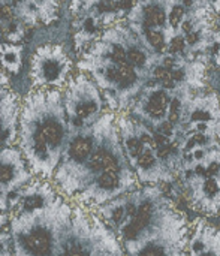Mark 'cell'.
Listing matches in <instances>:
<instances>
[{
  "label": "cell",
  "instance_id": "1",
  "mask_svg": "<svg viewBox=\"0 0 220 256\" xmlns=\"http://www.w3.org/2000/svg\"><path fill=\"white\" fill-rule=\"evenodd\" d=\"M69 135L62 93L54 88L32 92L21 105L16 146L34 177L52 182Z\"/></svg>",
  "mask_w": 220,
  "mask_h": 256
},
{
  "label": "cell",
  "instance_id": "2",
  "mask_svg": "<svg viewBox=\"0 0 220 256\" xmlns=\"http://www.w3.org/2000/svg\"><path fill=\"white\" fill-rule=\"evenodd\" d=\"M74 216V202L64 196L52 206L12 214L8 224L15 256H54L58 238Z\"/></svg>",
  "mask_w": 220,
  "mask_h": 256
},
{
  "label": "cell",
  "instance_id": "3",
  "mask_svg": "<svg viewBox=\"0 0 220 256\" xmlns=\"http://www.w3.org/2000/svg\"><path fill=\"white\" fill-rule=\"evenodd\" d=\"M63 102L70 135L90 128L105 114L104 99L99 90L82 75L69 81Z\"/></svg>",
  "mask_w": 220,
  "mask_h": 256
},
{
  "label": "cell",
  "instance_id": "4",
  "mask_svg": "<svg viewBox=\"0 0 220 256\" xmlns=\"http://www.w3.org/2000/svg\"><path fill=\"white\" fill-rule=\"evenodd\" d=\"M99 232L100 218L98 213L74 202L72 220L62 232L54 256H93L99 242Z\"/></svg>",
  "mask_w": 220,
  "mask_h": 256
},
{
  "label": "cell",
  "instance_id": "5",
  "mask_svg": "<svg viewBox=\"0 0 220 256\" xmlns=\"http://www.w3.org/2000/svg\"><path fill=\"white\" fill-rule=\"evenodd\" d=\"M141 184L130 165L106 171L98 176L72 201L87 208L96 210L100 206L140 189Z\"/></svg>",
  "mask_w": 220,
  "mask_h": 256
},
{
  "label": "cell",
  "instance_id": "6",
  "mask_svg": "<svg viewBox=\"0 0 220 256\" xmlns=\"http://www.w3.org/2000/svg\"><path fill=\"white\" fill-rule=\"evenodd\" d=\"M70 63L60 46L40 48L32 58V81L39 88L63 87L68 82Z\"/></svg>",
  "mask_w": 220,
  "mask_h": 256
},
{
  "label": "cell",
  "instance_id": "7",
  "mask_svg": "<svg viewBox=\"0 0 220 256\" xmlns=\"http://www.w3.org/2000/svg\"><path fill=\"white\" fill-rule=\"evenodd\" d=\"M189 206L206 216L220 214V178L195 177L186 172L178 176Z\"/></svg>",
  "mask_w": 220,
  "mask_h": 256
},
{
  "label": "cell",
  "instance_id": "8",
  "mask_svg": "<svg viewBox=\"0 0 220 256\" xmlns=\"http://www.w3.org/2000/svg\"><path fill=\"white\" fill-rule=\"evenodd\" d=\"M172 94L174 92L164 88L158 82L146 87L132 105V117L150 129H156L168 120Z\"/></svg>",
  "mask_w": 220,
  "mask_h": 256
},
{
  "label": "cell",
  "instance_id": "9",
  "mask_svg": "<svg viewBox=\"0 0 220 256\" xmlns=\"http://www.w3.org/2000/svg\"><path fill=\"white\" fill-rule=\"evenodd\" d=\"M189 236L190 226L186 222L152 237L126 256H189Z\"/></svg>",
  "mask_w": 220,
  "mask_h": 256
},
{
  "label": "cell",
  "instance_id": "10",
  "mask_svg": "<svg viewBox=\"0 0 220 256\" xmlns=\"http://www.w3.org/2000/svg\"><path fill=\"white\" fill-rule=\"evenodd\" d=\"M34 177L18 146L4 147L0 152V195L22 189Z\"/></svg>",
  "mask_w": 220,
  "mask_h": 256
},
{
  "label": "cell",
  "instance_id": "11",
  "mask_svg": "<svg viewBox=\"0 0 220 256\" xmlns=\"http://www.w3.org/2000/svg\"><path fill=\"white\" fill-rule=\"evenodd\" d=\"M63 195L58 192L56 184L51 180L33 178L27 186L21 189V200L16 210L12 214L20 213H33L44 210L58 201Z\"/></svg>",
  "mask_w": 220,
  "mask_h": 256
},
{
  "label": "cell",
  "instance_id": "12",
  "mask_svg": "<svg viewBox=\"0 0 220 256\" xmlns=\"http://www.w3.org/2000/svg\"><path fill=\"white\" fill-rule=\"evenodd\" d=\"M195 123L213 124L220 136V100L214 93L190 98L183 120V132L188 126Z\"/></svg>",
  "mask_w": 220,
  "mask_h": 256
},
{
  "label": "cell",
  "instance_id": "13",
  "mask_svg": "<svg viewBox=\"0 0 220 256\" xmlns=\"http://www.w3.org/2000/svg\"><path fill=\"white\" fill-rule=\"evenodd\" d=\"M2 148L16 146L20 132L21 104L18 96L9 88H2Z\"/></svg>",
  "mask_w": 220,
  "mask_h": 256
},
{
  "label": "cell",
  "instance_id": "14",
  "mask_svg": "<svg viewBox=\"0 0 220 256\" xmlns=\"http://www.w3.org/2000/svg\"><path fill=\"white\" fill-rule=\"evenodd\" d=\"M220 140L214 135L208 134H200V132H184L180 141V150L184 154L190 153L196 148H208L219 146Z\"/></svg>",
  "mask_w": 220,
  "mask_h": 256
},
{
  "label": "cell",
  "instance_id": "15",
  "mask_svg": "<svg viewBox=\"0 0 220 256\" xmlns=\"http://www.w3.org/2000/svg\"><path fill=\"white\" fill-rule=\"evenodd\" d=\"M3 57V70L8 72H18L21 66V48L15 45H3L2 48Z\"/></svg>",
  "mask_w": 220,
  "mask_h": 256
},
{
  "label": "cell",
  "instance_id": "16",
  "mask_svg": "<svg viewBox=\"0 0 220 256\" xmlns=\"http://www.w3.org/2000/svg\"><path fill=\"white\" fill-rule=\"evenodd\" d=\"M168 16L164 12V9L158 4H148L146 9H144V14H142V22L146 27H150V28H156V27H162L165 26Z\"/></svg>",
  "mask_w": 220,
  "mask_h": 256
},
{
  "label": "cell",
  "instance_id": "17",
  "mask_svg": "<svg viewBox=\"0 0 220 256\" xmlns=\"http://www.w3.org/2000/svg\"><path fill=\"white\" fill-rule=\"evenodd\" d=\"M128 60L129 63L136 68V69H146L147 68V62H148V57L147 54L141 50V48H136V46H132L128 50Z\"/></svg>",
  "mask_w": 220,
  "mask_h": 256
},
{
  "label": "cell",
  "instance_id": "18",
  "mask_svg": "<svg viewBox=\"0 0 220 256\" xmlns=\"http://www.w3.org/2000/svg\"><path fill=\"white\" fill-rule=\"evenodd\" d=\"M2 30H3V36L10 40H18L22 38V27L15 20L2 21Z\"/></svg>",
  "mask_w": 220,
  "mask_h": 256
},
{
  "label": "cell",
  "instance_id": "19",
  "mask_svg": "<svg viewBox=\"0 0 220 256\" xmlns=\"http://www.w3.org/2000/svg\"><path fill=\"white\" fill-rule=\"evenodd\" d=\"M99 22H100L99 18L94 15L84 18V21L81 22V33L88 36V38H93L94 34L99 33Z\"/></svg>",
  "mask_w": 220,
  "mask_h": 256
},
{
  "label": "cell",
  "instance_id": "20",
  "mask_svg": "<svg viewBox=\"0 0 220 256\" xmlns=\"http://www.w3.org/2000/svg\"><path fill=\"white\" fill-rule=\"evenodd\" d=\"M0 256H15L14 255V244H12V237L9 228H2V237H0Z\"/></svg>",
  "mask_w": 220,
  "mask_h": 256
},
{
  "label": "cell",
  "instance_id": "21",
  "mask_svg": "<svg viewBox=\"0 0 220 256\" xmlns=\"http://www.w3.org/2000/svg\"><path fill=\"white\" fill-rule=\"evenodd\" d=\"M184 6L183 4H174L170 15H168V24H170V28H180V24L183 21V16H184Z\"/></svg>",
  "mask_w": 220,
  "mask_h": 256
},
{
  "label": "cell",
  "instance_id": "22",
  "mask_svg": "<svg viewBox=\"0 0 220 256\" xmlns=\"http://www.w3.org/2000/svg\"><path fill=\"white\" fill-rule=\"evenodd\" d=\"M186 46H188L186 38H184L183 34H174V36L170 39L166 50H168L170 54H180V52H183V51L186 50Z\"/></svg>",
  "mask_w": 220,
  "mask_h": 256
},
{
  "label": "cell",
  "instance_id": "23",
  "mask_svg": "<svg viewBox=\"0 0 220 256\" xmlns=\"http://www.w3.org/2000/svg\"><path fill=\"white\" fill-rule=\"evenodd\" d=\"M147 40H148V44H150L153 48H156V50H164V48H166V46H165V38H164V34H162L159 30L148 28V30H147Z\"/></svg>",
  "mask_w": 220,
  "mask_h": 256
},
{
  "label": "cell",
  "instance_id": "24",
  "mask_svg": "<svg viewBox=\"0 0 220 256\" xmlns=\"http://www.w3.org/2000/svg\"><path fill=\"white\" fill-rule=\"evenodd\" d=\"M210 57L220 64V33L213 34L212 44H210Z\"/></svg>",
  "mask_w": 220,
  "mask_h": 256
},
{
  "label": "cell",
  "instance_id": "25",
  "mask_svg": "<svg viewBox=\"0 0 220 256\" xmlns=\"http://www.w3.org/2000/svg\"><path fill=\"white\" fill-rule=\"evenodd\" d=\"M200 256H220V230L219 232L216 234L214 240L212 242L210 248H208L202 255Z\"/></svg>",
  "mask_w": 220,
  "mask_h": 256
},
{
  "label": "cell",
  "instance_id": "26",
  "mask_svg": "<svg viewBox=\"0 0 220 256\" xmlns=\"http://www.w3.org/2000/svg\"><path fill=\"white\" fill-rule=\"evenodd\" d=\"M33 2V0H32ZM34 3H40V0H34Z\"/></svg>",
  "mask_w": 220,
  "mask_h": 256
}]
</instances>
